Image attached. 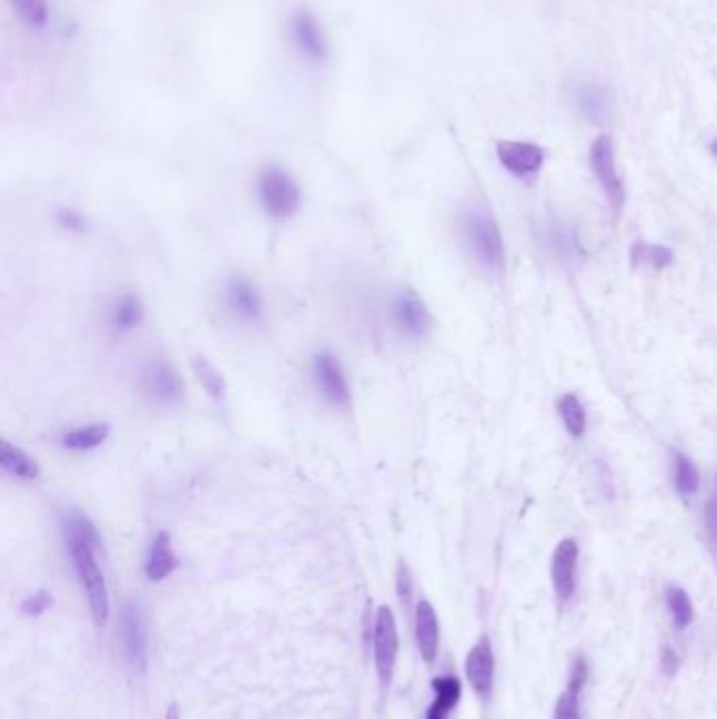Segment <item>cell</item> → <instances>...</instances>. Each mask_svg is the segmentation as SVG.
Wrapping results in <instances>:
<instances>
[{"instance_id": "cell-34", "label": "cell", "mask_w": 717, "mask_h": 719, "mask_svg": "<svg viewBox=\"0 0 717 719\" xmlns=\"http://www.w3.org/2000/svg\"><path fill=\"white\" fill-rule=\"evenodd\" d=\"M398 594L402 601H411V596H413V579H411V573L408 568L402 564L398 570Z\"/></svg>"}, {"instance_id": "cell-6", "label": "cell", "mask_w": 717, "mask_h": 719, "mask_svg": "<svg viewBox=\"0 0 717 719\" xmlns=\"http://www.w3.org/2000/svg\"><path fill=\"white\" fill-rule=\"evenodd\" d=\"M589 164H592V171L602 185L606 199L610 202L613 211H620L625 204V188L618 178L615 145L608 135H599L598 140L592 143Z\"/></svg>"}, {"instance_id": "cell-21", "label": "cell", "mask_w": 717, "mask_h": 719, "mask_svg": "<svg viewBox=\"0 0 717 719\" xmlns=\"http://www.w3.org/2000/svg\"><path fill=\"white\" fill-rule=\"evenodd\" d=\"M108 438H110L108 423H91V425H82V427L65 432L61 436V446L72 453H87V450L100 448Z\"/></svg>"}, {"instance_id": "cell-32", "label": "cell", "mask_w": 717, "mask_h": 719, "mask_svg": "<svg viewBox=\"0 0 717 719\" xmlns=\"http://www.w3.org/2000/svg\"><path fill=\"white\" fill-rule=\"evenodd\" d=\"M51 604H53V598H51L47 591H39V594H34L32 598H28L23 604H21V610H23L28 617H39V615H42Z\"/></svg>"}, {"instance_id": "cell-7", "label": "cell", "mask_w": 717, "mask_h": 719, "mask_svg": "<svg viewBox=\"0 0 717 719\" xmlns=\"http://www.w3.org/2000/svg\"><path fill=\"white\" fill-rule=\"evenodd\" d=\"M312 377L322 398L337 408H347L352 404L350 383L340 358L331 352H319L312 360Z\"/></svg>"}, {"instance_id": "cell-13", "label": "cell", "mask_w": 717, "mask_h": 719, "mask_svg": "<svg viewBox=\"0 0 717 719\" xmlns=\"http://www.w3.org/2000/svg\"><path fill=\"white\" fill-rule=\"evenodd\" d=\"M543 244L564 265H577L585 260V251L578 239V225L573 221H552L543 230Z\"/></svg>"}, {"instance_id": "cell-29", "label": "cell", "mask_w": 717, "mask_h": 719, "mask_svg": "<svg viewBox=\"0 0 717 719\" xmlns=\"http://www.w3.org/2000/svg\"><path fill=\"white\" fill-rule=\"evenodd\" d=\"M674 486H676L679 497H686V499L695 497L698 486H700L697 465L681 453L674 455Z\"/></svg>"}, {"instance_id": "cell-12", "label": "cell", "mask_w": 717, "mask_h": 719, "mask_svg": "<svg viewBox=\"0 0 717 719\" xmlns=\"http://www.w3.org/2000/svg\"><path fill=\"white\" fill-rule=\"evenodd\" d=\"M578 545L575 539L559 540L552 559V580L559 606L568 604L577 591Z\"/></svg>"}, {"instance_id": "cell-27", "label": "cell", "mask_w": 717, "mask_h": 719, "mask_svg": "<svg viewBox=\"0 0 717 719\" xmlns=\"http://www.w3.org/2000/svg\"><path fill=\"white\" fill-rule=\"evenodd\" d=\"M16 18L28 30H44L49 23V2L47 0H7Z\"/></svg>"}, {"instance_id": "cell-4", "label": "cell", "mask_w": 717, "mask_h": 719, "mask_svg": "<svg viewBox=\"0 0 717 719\" xmlns=\"http://www.w3.org/2000/svg\"><path fill=\"white\" fill-rule=\"evenodd\" d=\"M140 389L156 406H175L183 399L181 375L164 358H148L141 364Z\"/></svg>"}, {"instance_id": "cell-14", "label": "cell", "mask_w": 717, "mask_h": 719, "mask_svg": "<svg viewBox=\"0 0 717 719\" xmlns=\"http://www.w3.org/2000/svg\"><path fill=\"white\" fill-rule=\"evenodd\" d=\"M122 644L131 667L138 671H145L148 638H145V625L138 604H127L122 610Z\"/></svg>"}, {"instance_id": "cell-8", "label": "cell", "mask_w": 717, "mask_h": 719, "mask_svg": "<svg viewBox=\"0 0 717 719\" xmlns=\"http://www.w3.org/2000/svg\"><path fill=\"white\" fill-rule=\"evenodd\" d=\"M373 641H375V665H377L378 679L383 686H390L394 667H396V657H398V627L392 608L381 606L375 617V631H373Z\"/></svg>"}, {"instance_id": "cell-1", "label": "cell", "mask_w": 717, "mask_h": 719, "mask_svg": "<svg viewBox=\"0 0 717 719\" xmlns=\"http://www.w3.org/2000/svg\"><path fill=\"white\" fill-rule=\"evenodd\" d=\"M461 236L469 255L488 274H501L505 270V246L493 213L482 206L472 204L461 215Z\"/></svg>"}, {"instance_id": "cell-17", "label": "cell", "mask_w": 717, "mask_h": 719, "mask_svg": "<svg viewBox=\"0 0 717 719\" xmlns=\"http://www.w3.org/2000/svg\"><path fill=\"white\" fill-rule=\"evenodd\" d=\"M587 678H589V665L585 657L578 655L570 667L566 690L562 692L558 705H556L554 719H580V690H583Z\"/></svg>"}, {"instance_id": "cell-10", "label": "cell", "mask_w": 717, "mask_h": 719, "mask_svg": "<svg viewBox=\"0 0 717 719\" xmlns=\"http://www.w3.org/2000/svg\"><path fill=\"white\" fill-rule=\"evenodd\" d=\"M498 162L519 180H533L545 162V150L528 141H498Z\"/></svg>"}, {"instance_id": "cell-5", "label": "cell", "mask_w": 717, "mask_h": 719, "mask_svg": "<svg viewBox=\"0 0 717 719\" xmlns=\"http://www.w3.org/2000/svg\"><path fill=\"white\" fill-rule=\"evenodd\" d=\"M289 34L303 60L312 63H324L329 60L326 32L312 11L297 9L289 20Z\"/></svg>"}, {"instance_id": "cell-25", "label": "cell", "mask_w": 717, "mask_h": 719, "mask_svg": "<svg viewBox=\"0 0 717 719\" xmlns=\"http://www.w3.org/2000/svg\"><path fill=\"white\" fill-rule=\"evenodd\" d=\"M676 260V253L669 246L663 244H650L638 240L632 246V263L634 265H648L653 270H665Z\"/></svg>"}, {"instance_id": "cell-2", "label": "cell", "mask_w": 717, "mask_h": 719, "mask_svg": "<svg viewBox=\"0 0 717 719\" xmlns=\"http://www.w3.org/2000/svg\"><path fill=\"white\" fill-rule=\"evenodd\" d=\"M68 540L70 558H72V564L77 568L80 585H82L87 599H89V608L93 612V619L103 627L108 622V617H110V596H108L105 577H103L98 558H95L98 547L93 543H89V540Z\"/></svg>"}, {"instance_id": "cell-20", "label": "cell", "mask_w": 717, "mask_h": 719, "mask_svg": "<svg viewBox=\"0 0 717 719\" xmlns=\"http://www.w3.org/2000/svg\"><path fill=\"white\" fill-rule=\"evenodd\" d=\"M145 318V310L138 295H122L108 307V326L114 333H131Z\"/></svg>"}, {"instance_id": "cell-22", "label": "cell", "mask_w": 717, "mask_h": 719, "mask_svg": "<svg viewBox=\"0 0 717 719\" xmlns=\"http://www.w3.org/2000/svg\"><path fill=\"white\" fill-rule=\"evenodd\" d=\"M0 465L4 474L20 479H37L40 476V467L37 460L32 459L20 446H13L11 442H2L0 446Z\"/></svg>"}, {"instance_id": "cell-28", "label": "cell", "mask_w": 717, "mask_h": 719, "mask_svg": "<svg viewBox=\"0 0 717 719\" xmlns=\"http://www.w3.org/2000/svg\"><path fill=\"white\" fill-rule=\"evenodd\" d=\"M559 419L564 423L566 432L573 438H580L585 434L587 427V417H585V408L580 404V399L575 394H564L558 399Z\"/></svg>"}, {"instance_id": "cell-23", "label": "cell", "mask_w": 717, "mask_h": 719, "mask_svg": "<svg viewBox=\"0 0 717 719\" xmlns=\"http://www.w3.org/2000/svg\"><path fill=\"white\" fill-rule=\"evenodd\" d=\"M434 692L436 699L432 702L427 718L425 719H446L451 711L457 707L461 699V681L455 676H442L434 679Z\"/></svg>"}, {"instance_id": "cell-24", "label": "cell", "mask_w": 717, "mask_h": 719, "mask_svg": "<svg viewBox=\"0 0 717 719\" xmlns=\"http://www.w3.org/2000/svg\"><path fill=\"white\" fill-rule=\"evenodd\" d=\"M192 371L199 379L200 387L206 392V396L215 402H223L228 396V385L221 375L220 368L206 358V356H194L192 358Z\"/></svg>"}, {"instance_id": "cell-16", "label": "cell", "mask_w": 717, "mask_h": 719, "mask_svg": "<svg viewBox=\"0 0 717 719\" xmlns=\"http://www.w3.org/2000/svg\"><path fill=\"white\" fill-rule=\"evenodd\" d=\"M573 101L578 114L592 124H602L610 117L613 101L606 87L596 82H580L573 91Z\"/></svg>"}, {"instance_id": "cell-18", "label": "cell", "mask_w": 717, "mask_h": 719, "mask_svg": "<svg viewBox=\"0 0 717 719\" xmlns=\"http://www.w3.org/2000/svg\"><path fill=\"white\" fill-rule=\"evenodd\" d=\"M415 620H417L415 625H417V644L421 657L425 662L432 665L438 655L440 625L438 615L427 599L418 601Z\"/></svg>"}, {"instance_id": "cell-19", "label": "cell", "mask_w": 717, "mask_h": 719, "mask_svg": "<svg viewBox=\"0 0 717 719\" xmlns=\"http://www.w3.org/2000/svg\"><path fill=\"white\" fill-rule=\"evenodd\" d=\"M178 568V556L171 543V535L166 533H159L156 539L152 540L150 554L145 559V577L154 583L164 580L169 575H173V570Z\"/></svg>"}, {"instance_id": "cell-30", "label": "cell", "mask_w": 717, "mask_h": 719, "mask_svg": "<svg viewBox=\"0 0 717 719\" xmlns=\"http://www.w3.org/2000/svg\"><path fill=\"white\" fill-rule=\"evenodd\" d=\"M703 526H705V535L711 545V551L717 559V474L714 479V488L711 495L705 503V512H703Z\"/></svg>"}, {"instance_id": "cell-35", "label": "cell", "mask_w": 717, "mask_h": 719, "mask_svg": "<svg viewBox=\"0 0 717 719\" xmlns=\"http://www.w3.org/2000/svg\"><path fill=\"white\" fill-rule=\"evenodd\" d=\"M709 150H711V154H714V156H716L717 159V140H714L711 141V143H709Z\"/></svg>"}, {"instance_id": "cell-9", "label": "cell", "mask_w": 717, "mask_h": 719, "mask_svg": "<svg viewBox=\"0 0 717 719\" xmlns=\"http://www.w3.org/2000/svg\"><path fill=\"white\" fill-rule=\"evenodd\" d=\"M225 307L242 324H261L263 322V300L260 288L251 280L232 276L223 288Z\"/></svg>"}, {"instance_id": "cell-15", "label": "cell", "mask_w": 717, "mask_h": 719, "mask_svg": "<svg viewBox=\"0 0 717 719\" xmlns=\"http://www.w3.org/2000/svg\"><path fill=\"white\" fill-rule=\"evenodd\" d=\"M465 674L476 695L482 699H488L495 679V655H493L491 639H479L478 644L469 650L465 660Z\"/></svg>"}, {"instance_id": "cell-33", "label": "cell", "mask_w": 717, "mask_h": 719, "mask_svg": "<svg viewBox=\"0 0 717 719\" xmlns=\"http://www.w3.org/2000/svg\"><path fill=\"white\" fill-rule=\"evenodd\" d=\"M660 669L667 676H676V671L679 669V657L676 655L674 648H669V646L663 648V652H660Z\"/></svg>"}, {"instance_id": "cell-26", "label": "cell", "mask_w": 717, "mask_h": 719, "mask_svg": "<svg viewBox=\"0 0 717 719\" xmlns=\"http://www.w3.org/2000/svg\"><path fill=\"white\" fill-rule=\"evenodd\" d=\"M665 601H667V608L671 612V619H674V625L678 631H684L690 627V622L695 619V608H693V601H690V596L678 587V585H667L665 589Z\"/></svg>"}, {"instance_id": "cell-31", "label": "cell", "mask_w": 717, "mask_h": 719, "mask_svg": "<svg viewBox=\"0 0 717 719\" xmlns=\"http://www.w3.org/2000/svg\"><path fill=\"white\" fill-rule=\"evenodd\" d=\"M55 220L68 232H77V234L87 232V220H84V215L79 213L77 209H60L58 215H55Z\"/></svg>"}, {"instance_id": "cell-11", "label": "cell", "mask_w": 717, "mask_h": 719, "mask_svg": "<svg viewBox=\"0 0 717 719\" xmlns=\"http://www.w3.org/2000/svg\"><path fill=\"white\" fill-rule=\"evenodd\" d=\"M392 318L400 333L411 340H423L432 328V314L415 293L402 291L392 301Z\"/></svg>"}, {"instance_id": "cell-3", "label": "cell", "mask_w": 717, "mask_h": 719, "mask_svg": "<svg viewBox=\"0 0 717 719\" xmlns=\"http://www.w3.org/2000/svg\"><path fill=\"white\" fill-rule=\"evenodd\" d=\"M257 194L261 206L272 220H291L301 204V190L297 181L279 164H267L257 178Z\"/></svg>"}]
</instances>
